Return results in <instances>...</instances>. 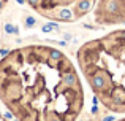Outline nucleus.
Instances as JSON below:
<instances>
[{
	"label": "nucleus",
	"mask_w": 125,
	"mask_h": 121,
	"mask_svg": "<svg viewBox=\"0 0 125 121\" xmlns=\"http://www.w3.org/2000/svg\"><path fill=\"white\" fill-rule=\"evenodd\" d=\"M62 83L68 88H74L78 84V77L73 70H68V72H63L62 73Z\"/></svg>",
	"instance_id": "f257e3e1"
},
{
	"label": "nucleus",
	"mask_w": 125,
	"mask_h": 121,
	"mask_svg": "<svg viewBox=\"0 0 125 121\" xmlns=\"http://www.w3.org/2000/svg\"><path fill=\"white\" fill-rule=\"evenodd\" d=\"M59 16H60L59 19H62V21H71V19H73V14H71V11H70V10H67V8L62 10Z\"/></svg>",
	"instance_id": "f03ea898"
},
{
	"label": "nucleus",
	"mask_w": 125,
	"mask_h": 121,
	"mask_svg": "<svg viewBox=\"0 0 125 121\" xmlns=\"http://www.w3.org/2000/svg\"><path fill=\"white\" fill-rule=\"evenodd\" d=\"M48 53H49V57H51V59H54V61L63 59V54H62L60 51H57V50H49Z\"/></svg>",
	"instance_id": "7ed1b4c3"
},
{
	"label": "nucleus",
	"mask_w": 125,
	"mask_h": 121,
	"mask_svg": "<svg viewBox=\"0 0 125 121\" xmlns=\"http://www.w3.org/2000/svg\"><path fill=\"white\" fill-rule=\"evenodd\" d=\"M106 10H108V11H111V13H117L119 5H117L116 0H109V2H108V5H106Z\"/></svg>",
	"instance_id": "20e7f679"
},
{
	"label": "nucleus",
	"mask_w": 125,
	"mask_h": 121,
	"mask_svg": "<svg viewBox=\"0 0 125 121\" xmlns=\"http://www.w3.org/2000/svg\"><path fill=\"white\" fill-rule=\"evenodd\" d=\"M78 8H79V11H81V13L87 11V10L90 8V2H89V0H83V2H79V5H78Z\"/></svg>",
	"instance_id": "39448f33"
},
{
	"label": "nucleus",
	"mask_w": 125,
	"mask_h": 121,
	"mask_svg": "<svg viewBox=\"0 0 125 121\" xmlns=\"http://www.w3.org/2000/svg\"><path fill=\"white\" fill-rule=\"evenodd\" d=\"M5 30L8 32V34H16V32H18V30H16V27H14V26H11V24H6L5 26Z\"/></svg>",
	"instance_id": "423d86ee"
},
{
	"label": "nucleus",
	"mask_w": 125,
	"mask_h": 121,
	"mask_svg": "<svg viewBox=\"0 0 125 121\" xmlns=\"http://www.w3.org/2000/svg\"><path fill=\"white\" fill-rule=\"evenodd\" d=\"M27 24H29V26H33V24H35V19H33V18H27Z\"/></svg>",
	"instance_id": "0eeeda50"
},
{
	"label": "nucleus",
	"mask_w": 125,
	"mask_h": 121,
	"mask_svg": "<svg viewBox=\"0 0 125 121\" xmlns=\"http://www.w3.org/2000/svg\"><path fill=\"white\" fill-rule=\"evenodd\" d=\"M116 118H114V116H106V118H104L103 121H114Z\"/></svg>",
	"instance_id": "6e6552de"
},
{
	"label": "nucleus",
	"mask_w": 125,
	"mask_h": 121,
	"mask_svg": "<svg viewBox=\"0 0 125 121\" xmlns=\"http://www.w3.org/2000/svg\"><path fill=\"white\" fill-rule=\"evenodd\" d=\"M29 2H30V5H32V6H37L38 0H29Z\"/></svg>",
	"instance_id": "1a4fd4ad"
},
{
	"label": "nucleus",
	"mask_w": 125,
	"mask_h": 121,
	"mask_svg": "<svg viewBox=\"0 0 125 121\" xmlns=\"http://www.w3.org/2000/svg\"><path fill=\"white\" fill-rule=\"evenodd\" d=\"M51 121H62V120H60V118H52Z\"/></svg>",
	"instance_id": "9d476101"
},
{
	"label": "nucleus",
	"mask_w": 125,
	"mask_h": 121,
	"mask_svg": "<svg viewBox=\"0 0 125 121\" xmlns=\"http://www.w3.org/2000/svg\"><path fill=\"white\" fill-rule=\"evenodd\" d=\"M16 2H18V3H24V0H16Z\"/></svg>",
	"instance_id": "9b49d317"
}]
</instances>
